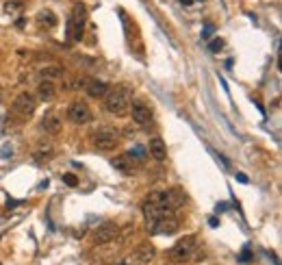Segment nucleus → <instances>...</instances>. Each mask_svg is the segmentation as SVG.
<instances>
[{
	"instance_id": "nucleus-1",
	"label": "nucleus",
	"mask_w": 282,
	"mask_h": 265,
	"mask_svg": "<svg viewBox=\"0 0 282 265\" xmlns=\"http://www.w3.org/2000/svg\"><path fill=\"white\" fill-rule=\"evenodd\" d=\"M130 87L128 85H115V87H109V92L104 94V109L111 113V116H124L130 107Z\"/></svg>"
},
{
	"instance_id": "nucleus-2",
	"label": "nucleus",
	"mask_w": 282,
	"mask_h": 265,
	"mask_svg": "<svg viewBox=\"0 0 282 265\" xmlns=\"http://www.w3.org/2000/svg\"><path fill=\"white\" fill-rule=\"evenodd\" d=\"M122 139V133L113 126H100L92 133V144L98 150H113Z\"/></svg>"
},
{
	"instance_id": "nucleus-3",
	"label": "nucleus",
	"mask_w": 282,
	"mask_h": 265,
	"mask_svg": "<svg viewBox=\"0 0 282 265\" xmlns=\"http://www.w3.org/2000/svg\"><path fill=\"white\" fill-rule=\"evenodd\" d=\"M35 109H37V100H35V96H31L28 92L18 94L16 100H13V104H11V111L16 113V116H20L22 120L31 118L35 113Z\"/></svg>"
},
{
	"instance_id": "nucleus-4",
	"label": "nucleus",
	"mask_w": 282,
	"mask_h": 265,
	"mask_svg": "<svg viewBox=\"0 0 282 265\" xmlns=\"http://www.w3.org/2000/svg\"><path fill=\"white\" fill-rule=\"evenodd\" d=\"M176 231H178V217L176 216L148 219V233L150 235H174Z\"/></svg>"
},
{
	"instance_id": "nucleus-5",
	"label": "nucleus",
	"mask_w": 282,
	"mask_h": 265,
	"mask_svg": "<svg viewBox=\"0 0 282 265\" xmlns=\"http://www.w3.org/2000/svg\"><path fill=\"white\" fill-rule=\"evenodd\" d=\"M193 250H195V237L189 235V237H183L174 243V248L169 250V257H172L174 261L183 263V261H187V259H191Z\"/></svg>"
},
{
	"instance_id": "nucleus-6",
	"label": "nucleus",
	"mask_w": 282,
	"mask_h": 265,
	"mask_svg": "<svg viewBox=\"0 0 282 265\" xmlns=\"http://www.w3.org/2000/svg\"><path fill=\"white\" fill-rule=\"evenodd\" d=\"M85 20H87V11L83 4H74L72 18L68 20V33L72 35V39L83 37V28H85Z\"/></svg>"
},
{
	"instance_id": "nucleus-7",
	"label": "nucleus",
	"mask_w": 282,
	"mask_h": 265,
	"mask_svg": "<svg viewBox=\"0 0 282 265\" xmlns=\"http://www.w3.org/2000/svg\"><path fill=\"white\" fill-rule=\"evenodd\" d=\"M68 120L74 124H87L92 122V109L83 102V100H74L68 107Z\"/></svg>"
},
{
	"instance_id": "nucleus-8",
	"label": "nucleus",
	"mask_w": 282,
	"mask_h": 265,
	"mask_svg": "<svg viewBox=\"0 0 282 265\" xmlns=\"http://www.w3.org/2000/svg\"><path fill=\"white\" fill-rule=\"evenodd\" d=\"M128 109H130V116H133L135 124H139V126H148V124H152V111H150V107L145 102L135 100Z\"/></svg>"
},
{
	"instance_id": "nucleus-9",
	"label": "nucleus",
	"mask_w": 282,
	"mask_h": 265,
	"mask_svg": "<svg viewBox=\"0 0 282 265\" xmlns=\"http://www.w3.org/2000/svg\"><path fill=\"white\" fill-rule=\"evenodd\" d=\"M118 233H119V226H118V224H113V222L102 224V226H98V231L94 233V243H98V246H104V243L113 241V239L118 237Z\"/></svg>"
},
{
	"instance_id": "nucleus-10",
	"label": "nucleus",
	"mask_w": 282,
	"mask_h": 265,
	"mask_svg": "<svg viewBox=\"0 0 282 265\" xmlns=\"http://www.w3.org/2000/svg\"><path fill=\"white\" fill-rule=\"evenodd\" d=\"M33 157H35V161H37V163L50 161V159L54 157V146L48 142V139H42V142H37V146H35Z\"/></svg>"
},
{
	"instance_id": "nucleus-11",
	"label": "nucleus",
	"mask_w": 282,
	"mask_h": 265,
	"mask_svg": "<svg viewBox=\"0 0 282 265\" xmlns=\"http://www.w3.org/2000/svg\"><path fill=\"white\" fill-rule=\"evenodd\" d=\"M83 89L92 98H104V94L109 92V85L104 81H98V78H87V83H85Z\"/></svg>"
},
{
	"instance_id": "nucleus-12",
	"label": "nucleus",
	"mask_w": 282,
	"mask_h": 265,
	"mask_svg": "<svg viewBox=\"0 0 282 265\" xmlns=\"http://www.w3.org/2000/svg\"><path fill=\"white\" fill-rule=\"evenodd\" d=\"M42 128L50 135H59L61 128H63V122H61V118H59L57 113H46V116L42 118Z\"/></svg>"
},
{
	"instance_id": "nucleus-13",
	"label": "nucleus",
	"mask_w": 282,
	"mask_h": 265,
	"mask_svg": "<svg viewBox=\"0 0 282 265\" xmlns=\"http://www.w3.org/2000/svg\"><path fill=\"white\" fill-rule=\"evenodd\" d=\"M111 166L118 169V172H122V174H126V176H128V174H133V169H135V159L130 157L128 152H126V154H119V157H115L113 161H111Z\"/></svg>"
},
{
	"instance_id": "nucleus-14",
	"label": "nucleus",
	"mask_w": 282,
	"mask_h": 265,
	"mask_svg": "<svg viewBox=\"0 0 282 265\" xmlns=\"http://www.w3.org/2000/svg\"><path fill=\"white\" fill-rule=\"evenodd\" d=\"M150 157L157 159V161H165L167 159V146H165V142L161 137H152L150 139Z\"/></svg>"
},
{
	"instance_id": "nucleus-15",
	"label": "nucleus",
	"mask_w": 282,
	"mask_h": 265,
	"mask_svg": "<svg viewBox=\"0 0 282 265\" xmlns=\"http://www.w3.org/2000/svg\"><path fill=\"white\" fill-rule=\"evenodd\" d=\"M37 94L42 100H52L54 94H57V89H54V83L48 81V78H44V81H39L37 85Z\"/></svg>"
},
{
	"instance_id": "nucleus-16",
	"label": "nucleus",
	"mask_w": 282,
	"mask_h": 265,
	"mask_svg": "<svg viewBox=\"0 0 282 265\" xmlns=\"http://www.w3.org/2000/svg\"><path fill=\"white\" fill-rule=\"evenodd\" d=\"M154 252H157V250L150 246V243H143L139 250H135V252H133V259H135V261H141V263H148L150 259L154 257Z\"/></svg>"
},
{
	"instance_id": "nucleus-17",
	"label": "nucleus",
	"mask_w": 282,
	"mask_h": 265,
	"mask_svg": "<svg viewBox=\"0 0 282 265\" xmlns=\"http://www.w3.org/2000/svg\"><path fill=\"white\" fill-rule=\"evenodd\" d=\"M37 24L39 26H46V28H52L57 24V16H54L50 9H44V11L37 13Z\"/></svg>"
},
{
	"instance_id": "nucleus-18",
	"label": "nucleus",
	"mask_w": 282,
	"mask_h": 265,
	"mask_svg": "<svg viewBox=\"0 0 282 265\" xmlns=\"http://www.w3.org/2000/svg\"><path fill=\"white\" fill-rule=\"evenodd\" d=\"M42 76L52 81V78H61L63 76V68L61 66H46L42 70Z\"/></svg>"
},
{
	"instance_id": "nucleus-19",
	"label": "nucleus",
	"mask_w": 282,
	"mask_h": 265,
	"mask_svg": "<svg viewBox=\"0 0 282 265\" xmlns=\"http://www.w3.org/2000/svg\"><path fill=\"white\" fill-rule=\"evenodd\" d=\"M24 4L20 2V0H7L4 2V13H9V16H16V13L22 11Z\"/></svg>"
},
{
	"instance_id": "nucleus-20",
	"label": "nucleus",
	"mask_w": 282,
	"mask_h": 265,
	"mask_svg": "<svg viewBox=\"0 0 282 265\" xmlns=\"http://www.w3.org/2000/svg\"><path fill=\"white\" fill-rule=\"evenodd\" d=\"M130 157L135 159V161H141V159H145V148H141V146H135L133 150H130Z\"/></svg>"
},
{
	"instance_id": "nucleus-21",
	"label": "nucleus",
	"mask_w": 282,
	"mask_h": 265,
	"mask_svg": "<svg viewBox=\"0 0 282 265\" xmlns=\"http://www.w3.org/2000/svg\"><path fill=\"white\" fill-rule=\"evenodd\" d=\"M239 261H241V263H250V261H252L250 246H243V250H241V254H239Z\"/></svg>"
},
{
	"instance_id": "nucleus-22",
	"label": "nucleus",
	"mask_w": 282,
	"mask_h": 265,
	"mask_svg": "<svg viewBox=\"0 0 282 265\" xmlns=\"http://www.w3.org/2000/svg\"><path fill=\"white\" fill-rule=\"evenodd\" d=\"M63 183L70 185V187H76V185H78V178L74 176V174H63Z\"/></svg>"
},
{
	"instance_id": "nucleus-23",
	"label": "nucleus",
	"mask_w": 282,
	"mask_h": 265,
	"mask_svg": "<svg viewBox=\"0 0 282 265\" xmlns=\"http://www.w3.org/2000/svg\"><path fill=\"white\" fill-rule=\"evenodd\" d=\"M221 48H224V42H221V39H215V42L209 44V50H211V52H217V50H221Z\"/></svg>"
},
{
	"instance_id": "nucleus-24",
	"label": "nucleus",
	"mask_w": 282,
	"mask_h": 265,
	"mask_svg": "<svg viewBox=\"0 0 282 265\" xmlns=\"http://www.w3.org/2000/svg\"><path fill=\"white\" fill-rule=\"evenodd\" d=\"M213 31H215L213 24H206L204 31H202V39H211V35H213Z\"/></svg>"
},
{
	"instance_id": "nucleus-25",
	"label": "nucleus",
	"mask_w": 282,
	"mask_h": 265,
	"mask_svg": "<svg viewBox=\"0 0 282 265\" xmlns=\"http://www.w3.org/2000/svg\"><path fill=\"white\" fill-rule=\"evenodd\" d=\"M235 176L239 183H248V176H245V174H235Z\"/></svg>"
},
{
	"instance_id": "nucleus-26",
	"label": "nucleus",
	"mask_w": 282,
	"mask_h": 265,
	"mask_svg": "<svg viewBox=\"0 0 282 265\" xmlns=\"http://www.w3.org/2000/svg\"><path fill=\"white\" fill-rule=\"evenodd\" d=\"M209 224H211V226H219V222H217V217H211V219H209Z\"/></svg>"
},
{
	"instance_id": "nucleus-27",
	"label": "nucleus",
	"mask_w": 282,
	"mask_h": 265,
	"mask_svg": "<svg viewBox=\"0 0 282 265\" xmlns=\"http://www.w3.org/2000/svg\"><path fill=\"white\" fill-rule=\"evenodd\" d=\"M178 2H180V4H185V7H189V4L193 2V0H178Z\"/></svg>"
},
{
	"instance_id": "nucleus-28",
	"label": "nucleus",
	"mask_w": 282,
	"mask_h": 265,
	"mask_svg": "<svg viewBox=\"0 0 282 265\" xmlns=\"http://www.w3.org/2000/svg\"><path fill=\"white\" fill-rule=\"evenodd\" d=\"M118 265H124V263H118Z\"/></svg>"
},
{
	"instance_id": "nucleus-29",
	"label": "nucleus",
	"mask_w": 282,
	"mask_h": 265,
	"mask_svg": "<svg viewBox=\"0 0 282 265\" xmlns=\"http://www.w3.org/2000/svg\"><path fill=\"white\" fill-rule=\"evenodd\" d=\"M0 265H2V263H0Z\"/></svg>"
}]
</instances>
